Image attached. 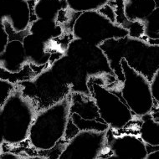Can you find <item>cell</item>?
Here are the masks:
<instances>
[{
	"label": "cell",
	"mask_w": 159,
	"mask_h": 159,
	"mask_svg": "<svg viewBox=\"0 0 159 159\" xmlns=\"http://www.w3.org/2000/svg\"><path fill=\"white\" fill-rule=\"evenodd\" d=\"M100 47L107 57L119 82L122 83L125 80L121 65L123 59L131 68L144 75L149 81H152L159 70L158 45L126 36L106 40Z\"/></svg>",
	"instance_id": "6da1fadb"
},
{
	"label": "cell",
	"mask_w": 159,
	"mask_h": 159,
	"mask_svg": "<svg viewBox=\"0 0 159 159\" xmlns=\"http://www.w3.org/2000/svg\"><path fill=\"white\" fill-rule=\"evenodd\" d=\"M70 111V96L36 114L31 125L25 149L28 157H39L40 152L50 150L65 137Z\"/></svg>",
	"instance_id": "7a4b0ae2"
},
{
	"label": "cell",
	"mask_w": 159,
	"mask_h": 159,
	"mask_svg": "<svg viewBox=\"0 0 159 159\" xmlns=\"http://www.w3.org/2000/svg\"><path fill=\"white\" fill-rule=\"evenodd\" d=\"M121 82L116 75L91 76L88 80L91 96L96 102L101 117L118 133L137 117L124 101Z\"/></svg>",
	"instance_id": "3957f363"
},
{
	"label": "cell",
	"mask_w": 159,
	"mask_h": 159,
	"mask_svg": "<svg viewBox=\"0 0 159 159\" xmlns=\"http://www.w3.org/2000/svg\"><path fill=\"white\" fill-rule=\"evenodd\" d=\"M36 114L34 105L16 84L11 96L0 107L1 143L18 145L28 140Z\"/></svg>",
	"instance_id": "277c9868"
},
{
	"label": "cell",
	"mask_w": 159,
	"mask_h": 159,
	"mask_svg": "<svg viewBox=\"0 0 159 159\" xmlns=\"http://www.w3.org/2000/svg\"><path fill=\"white\" fill-rule=\"evenodd\" d=\"M17 85L23 95L34 105L37 113L63 101L72 92L71 87L64 82L50 66L44 69L34 79Z\"/></svg>",
	"instance_id": "5b68a950"
},
{
	"label": "cell",
	"mask_w": 159,
	"mask_h": 159,
	"mask_svg": "<svg viewBox=\"0 0 159 159\" xmlns=\"http://www.w3.org/2000/svg\"><path fill=\"white\" fill-rule=\"evenodd\" d=\"M109 126L101 117L96 102L91 94L71 92L70 111L64 140L68 143L81 131L107 132Z\"/></svg>",
	"instance_id": "8992f818"
},
{
	"label": "cell",
	"mask_w": 159,
	"mask_h": 159,
	"mask_svg": "<svg viewBox=\"0 0 159 159\" xmlns=\"http://www.w3.org/2000/svg\"><path fill=\"white\" fill-rule=\"evenodd\" d=\"M74 39L100 46L106 40L128 36V30L118 25L99 11L80 13L73 26Z\"/></svg>",
	"instance_id": "52a82bcc"
},
{
	"label": "cell",
	"mask_w": 159,
	"mask_h": 159,
	"mask_svg": "<svg viewBox=\"0 0 159 159\" xmlns=\"http://www.w3.org/2000/svg\"><path fill=\"white\" fill-rule=\"evenodd\" d=\"M121 65L125 80L120 85V91L124 101L136 116L150 113L155 101L152 93L151 81L131 68L124 59Z\"/></svg>",
	"instance_id": "ba28073f"
},
{
	"label": "cell",
	"mask_w": 159,
	"mask_h": 159,
	"mask_svg": "<svg viewBox=\"0 0 159 159\" xmlns=\"http://www.w3.org/2000/svg\"><path fill=\"white\" fill-rule=\"evenodd\" d=\"M107 132L81 131L70 140L59 159H110Z\"/></svg>",
	"instance_id": "9c48e42d"
},
{
	"label": "cell",
	"mask_w": 159,
	"mask_h": 159,
	"mask_svg": "<svg viewBox=\"0 0 159 159\" xmlns=\"http://www.w3.org/2000/svg\"><path fill=\"white\" fill-rule=\"evenodd\" d=\"M65 54L73 58L89 77L116 75L105 53L98 45L74 39Z\"/></svg>",
	"instance_id": "30bf717a"
},
{
	"label": "cell",
	"mask_w": 159,
	"mask_h": 159,
	"mask_svg": "<svg viewBox=\"0 0 159 159\" xmlns=\"http://www.w3.org/2000/svg\"><path fill=\"white\" fill-rule=\"evenodd\" d=\"M107 139L111 153L110 159H147V144L138 135L116 134L109 127Z\"/></svg>",
	"instance_id": "8fae6325"
},
{
	"label": "cell",
	"mask_w": 159,
	"mask_h": 159,
	"mask_svg": "<svg viewBox=\"0 0 159 159\" xmlns=\"http://www.w3.org/2000/svg\"><path fill=\"white\" fill-rule=\"evenodd\" d=\"M49 66L64 82L71 87L72 92L90 94L88 87L90 77L70 55L65 54Z\"/></svg>",
	"instance_id": "7c38bea8"
},
{
	"label": "cell",
	"mask_w": 159,
	"mask_h": 159,
	"mask_svg": "<svg viewBox=\"0 0 159 159\" xmlns=\"http://www.w3.org/2000/svg\"><path fill=\"white\" fill-rule=\"evenodd\" d=\"M0 19L8 21L17 32L28 30L31 23L29 1L0 0Z\"/></svg>",
	"instance_id": "4fadbf2b"
},
{
	"label": "cell",
	"mask_w": 159,
	"mask_h": 159,
	"mask_svg": "<svg viewBox=\"0 0 159 159\" xmlns=\"http://www.w3.org/2000/svg\"><path fill=\"white\" fill-rule=\"evenodd\" d=\"M28 63L41 66L49 64L50 55L54 51L52 42H46L30 32L23 39Z\"/></svg>",
	"instance_id": "5bb4252c"
},
{
	"label": "cell",
	"mask_w": 159,
	"mask_h": 159,
	"mask_svg": "<svg viewBox=\"0 0 159 159\" xmlns=\"http://www.w3.org/2000/svg\"><path fill=\"white\" fill-rule=\"evenodd\" d=\"M27 63L23 39H9L5 49L0 53V68L14 73L19 71Z\"/></svg>",
	"instance_id": "9a60e30c"
},
{
	"label": "cell",
	"mask_w": 159,
	"mask_h": 159,
	"mask_svg": "<svg viewBox=\"0 0 159 159\" xmlns=\"http://www.w3.org/2000/svg\"><path fill=\"white\" fill-rule=\"evenodd\" d=\"M30 32L46 42H52L65 33L63 27L56 20L37 19L30 25Z\"/></svg>",
	"instance_id": "2e32d148"
},
{
	"label": "cell",
	"mask_w": 159,
	"mask_h": 159,
	"mask_svg": "<svg viewBox=\"0 0 159 159\" xmlns=\"http://www.w3.org/2000/svg\"><path fill=\"white\" fill-rule=\"evenodd\" d=\"M156 8L155 0H124L125 14L131 21L143 22Z\"/></svg>",
	"instance_id": "e0dca14e"
},
{
	"label": "cell",
	"mask_w": 159,
	"mask_h": 159,
	"mask_svg": "<svg viewBox=\"0 0 159 159\" xmlns=\"http://www.w3.org/2000/svg\"><path fill=\"white\" fill-rule=\"evenodd\" d=\"M67 8L66 0H36L34 14L37 19L57 20L61 10Z\"/></svg>",
	"instance_id": "ac0fdd59"
},
{
	"label": "cell",
	"mask_w": 159,
	"mask_h": 159,
	"mask_svg": "<svg viewBox=\"0 0 159 159\" xmlns=\"http://www.w3.org/2000/svg\"><path fill=\"white\" fill-rule=\"evenodd\" d=\"M48 66H49V64L38 66L33 65V64L27 63L19 71L14 72V73L8 71L3 68H0V79L7 80L16 85L19 82L34 79L39 73H41Z\"/></svg>",
	"instance_id": "d6986e66"
},
{
	"label": "cell",
	"mask_w": 159,
	"mask_h": 159,
	"mask_svg": "<svg viewBox=\"0 0 159 159\" xmlns=\"http://www.w3.org/2000/svg\"><path fill=\"white\" fill-rule=\"evenodd\" d=\"M142 124L139 137L147 145H159V122L154 120L150 113L140 116Z\"/></svg>",
	"instance_id": "ffe728a7"
},
{
	"label": "cell",
	"mask_w": 159,
	"mask_h": 159,
	"mask_svg": "<svg viewBox=\"0 0 159 159\" xmlns=\"http://www.w3.org/2000/svg\"><path fill=\"white\" fill-rule=\"evenodd\" d=\"M66 2L70 10L77 13H83L98 11L109 2V0H66Z\"/></svg>",
	"instance_id": "44dd1931"
},
{
	"label": "cell",
	"mask_w": 159,
	"mask_h": 159,
	"mask_svg": "<svg viewBox=\"0 0 159 159\" xmlns=\"http://www.w3.org/2000/svg\"><path fill=\"white\" fill-rule=\"evenodd\" d=\"M143 23L145 27L147 38L152 39H159V7H157Z\"/></svg>",
	"instance_id": "7402d4cb"
},
{
	"label": "cell",
	"mask_w": 159,
	"mask_h": 159,
	"mask_svg": "<svg viewBox=\"0 0 159 159\" xmlns=\"http://www.w3.org/2000/svg\"><path fill=\"white\" fill-rule=\"evenodd\" d=\"M16 87V85L7 80L0 79V107L11 96L13 91Z\"/></svg>",
	"instance_id": "603a6c76"
},
{
	"label": "cell",
	"mask_w": 159,
	"mask_h": 159,
	"mask_svg": "<svg viewBox=\"0 0 159 159\" xmlns=\"http://www.w3.org/2000/svg\"><path fill=\"white\" fill-rule=\"evenodd\" d=\"M151 90L154 100L159 102V70L154 75L151 81Z\"/></svg>",
	"instance_id": "cb8c5ba5"
},
{
	"label": "cell",
	"mask_w": 159,
	"mask_h": 159,
	"mask_svg": "<svg viewBox=\"0 0 159 159\" xmlns=\"http://www.w3.org/2000/svg\"><path fill=\"white\" fill-rule=\"evenodd\" d=\"M0 26H1V31H2V34H1V48H0V53H1L2 51H3V49H5L6 45L9 40V37H8V32L6 31L4 25L2 22H0Z\"/></svg>",
	"instance_id": "d4e9b609"
},
{
	"label": "cell",
	"mask_w": 159,
	"mask_h": 159,
	"mask_svg": "<svg viewBox=\"0 0 159 159\" xmlns=\"http://www.w3.org/2000/svg\"><path fill=\"white\" fill-rule=\"evenodd\" d=\"M0 157L1 159H19L24 158L21 155L16 154L13 152H0Z\"/></svg>",
	"instance_id": "484cf974"
},
{
	"label": "cell",
	"mask_w": 159,
	"mask_h": 159,
	"mask_svg": "<svg viewBox=\"0 0 159 159\" xmlns=\"http://www.w3.org/2000/svg\"><path fill=\"white\" fill-rule=\"evenodd\" d=\"M150 114L155 121L159 122V102H157L156 100L154 101L153 106H152Z\"/></svg>",
	"instance_id": "4316f807"
},
{
	"label": "cell",
	"mask_w": 159,
	"mask_h": 159,
	"mask_svg": "<svg viewBox=\"0 0 159 159\" xmlns=\"http://www.w3.org/2000/svg\"><path fill=\"white\" fill-rule=\"evenodd\" d=\"M147 159H159V149L148 154Z\"/></svg>",
	"instance_id": "83f0119b"
},
{
	"label": "cell",
	"mask_w": 159,
	"mask_h": 159,
	"mask_svg": "<svg viewBox=\"0 0 159 159\" xmlns=\"http://www.w3.org/2000/svg\"><path fill=\"white\" fill-rule=\"evenodd\" d=\"M148 44H155V45H158L159 46V39H148L147 40Z\"/></svg>",
	"instance_id": "f1b7e54d"
},
{
	"label": "cell",
	"mask_w": 159,
	"mask_h": 159,
	"mask_svg": "<svg viewBox=\"0 0 159 159\" xmlns=\"http://www.w3.org/2000/svg\"><path fill=\"white\" fill-rule=\"evenodd\" d=\"M27 1H36V0H27Z\"/></svg>",
	"instance_id": "f546056e"
}]
</instances>
